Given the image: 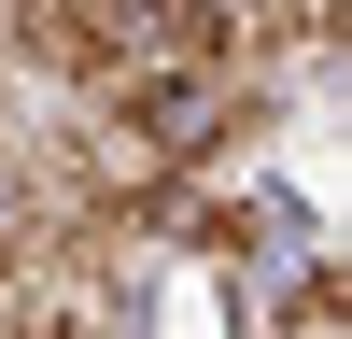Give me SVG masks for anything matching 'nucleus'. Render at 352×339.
Listing matches in <instances>:
<instances>
[{
  "mask_svg": "<svg viewBox=\"0 0 352 339\" xmlns=\"http://www.w3.org/2000/svg\"><path fill=\"white\" fill-rule=\"evenodd\" d=\"M254 28L226 0H71V99H155V85H226Z\"/></svg>",
  "mask_w": 352,
  "mask_h": 339,
  "instance_id": "obj_1",
  "label": "nucleus"
},
{
  "mask_svg": "<svg viewBox=\"0 0 352 339\" xmlns=\"http://www.w3.org/2000/svg\"><path fill=\"white\" fill-rule=\"evenodd\" d=\"M71 254H99V212L71 198V170H56L43 141H14V127H0V325H14V311L43 297Z\"/></svg>",
  "mask_w": 352,
  "mask_h": 339,
  "instance_id": "obj_2",
  "label": "nucleus"
},
{
  "mask_svg": "<svg viewBox=\"0 0 352 339\" xmlns=\"http://www.w3.org/2000/svg\"><path fill=\"white\" fill-rule=\"evenodd\" d=\"M338 28H352V0H268V43L282 56H338Z\"/></svg>",
  "mask_w": 352,
  "mask_h": 339,
  "instance_id": "obj_3",
  "label": "nucleus"
},
{
  "mask_svg": "<svg viewBox=\"0 0 352 339\" xmlns=\"http://www.w3.org/2000/svg\"><path fill=\"white\" fill-rule=\"evenodd\" d=\"M282 339H352V297H338V282H296V311H282Z\"/></svg>",
  "mask_w": 352,
  "mask_h": 339,
  "instance_id": "obj_4",
  "label": "nucleus"
}]
</instances>
